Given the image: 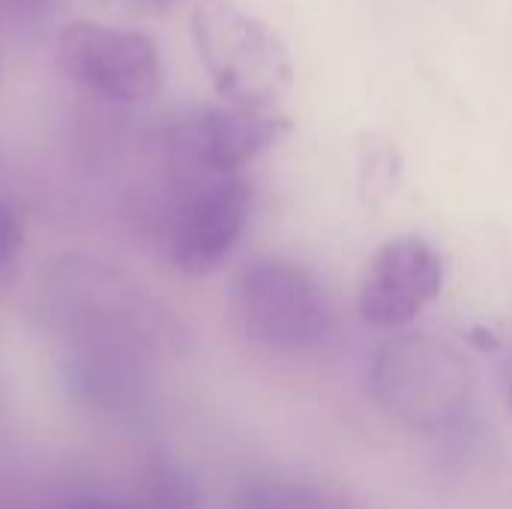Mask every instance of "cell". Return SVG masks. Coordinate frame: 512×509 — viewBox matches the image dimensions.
<instances>
[{
    "label": "cell",
    "instance_id": "4",
    "mask_svg": "<svg viewBox=\"0 0 512 509\" xmlns=\"http://www.w3.org/2000/svg\"><path fill=\"white\" fill-rule=\"evenodd\" d=\"M57 63L69 81L117 105H144L162 87L156 42L102 21H69L57 36Z\"/></svg>",
    "mask_w": 512,
    "mask_h": 509
},
{
    "label": "cell",
    "instance_id": "10",
    "mask_svg": "<svg viewBox=\"0 0 512 509\" xmlns=\"http://www.w3.org/2000/svg\"><path fill=\"white\" fill-rule=\"evenodd\" d=\"M504 396H507V411L512 417V348L507 360H504Z\"/></svg>",
    "mask_w": 512,
    "mask_h": 509
},
{
    "label": "cell",
    "instance_id": "7",
    "mask_svg": "<svg viewBox=\"0 0 512 509\" xmlns=\"http://www.w3.org/2000/svg\"><path fill=\"white\" fill-rule=\"evenodd\" d=\"M285 132L288 120L276 111L204 108L174 126L171 153L180 174H240Z\"/></svg>",
    "mask_w": 512,
    "mask_h": 509
},
{
    "label": "cell",
    "instance_id": "9",
    "mask_svg": "<svg viewBox=\"0 0 512 509\" xmlns=\"http://www.w3.org/2000/svg\"><path fill=\"white\" fill-rule=\"evenodd\" d=\"M21 252H24V216L6 195H0V288L12 282Z\"/></svg>",
    "mask_w": 512,
    "mask_h": 509
},
{
    "label": "cell",
    "instance_id": "6",
    "mask_svg": "<svg viewBox=\"0 0 512 509\" xmlns=\"http://www.w3.org/2000/svg\"><path fill=\"white\" fill-rule=\"evenodd\" d=\"M447 261L417 234L387 240L366 264L357 285V315L375 330L411 327L444 291Z\"/></svg>",
    "mask_w": 512,
    "mask_h": 509
},
{
    "label": "cell",
    "instance_id": "11",
    "mask_svg": "<svg viewBox=\"0 0 512 509\" xmlns=\"http://www.w3.org/2000/svg\"><path fill=\"white\" fill-rule=\"evenodd\" d=\"M141 3H144V6H150V9H159V12H162V9H174V6H180L183 0H141Z\"/></svg>",
    "mask_w": 512,
    "mask_h": 509
},
{
    "label": "cell",
    "instance_id": "3",
    "mask_svg": "<svg viewBox=\"0 0 512 509\" xmlns=\"http://www.w3.org/2000/svg\"><path fill=\"white\" fill-rule=\"evenodd\" d=\"M231 309L243 336L270 354H306L333 336V300L321 276L282 255L243 264L231 288Z\"/></svg>",
    "mask_w": 512,
    "mask_h": 509
},
{
    "label": "cell",
    "instance_id": "2",
    "mask_svg": "<svg viewBox=\"0 0 512 509\" xmlns=\"http://www.w3.org/2000/svg\"><path fill=\"white\" fill-rule=\"evenodd\" d=\"M198 60L225 105L276 111L294 90L288 42L234 0H201L192 9Z\"/></svg>",
    "mask_w": 512,
    "mask_h": 509
},
{
    "label": "cell",
    "instance_id": "5",
    "mask_svg": "<svg viewBox=\"0 0 512 509\" xmlns=\"http://www.w3.org/2000/svg\"><path fill=\"white\" fill-rule=\"evenodd\" d=\"M249 216L252 186L243 174H183L165 231L168 261L183 276L213 273L240 243Z\"/></svg>",
    "mask_w": 512,
    "mask_h": 509
},
{
    "label": "cell",
    "instance_id": "8",
    "mask_svg": "<svg viewBox=\"0 0 512 509\" xmlns=\"http://www.w3.org/2000/svg\"><path fill=\"white\" fill-rule=\"evenodd\" d=\"M237 509H360L342 489L306 480H255L240 492Z\"/></svg>",
    "mask_w": 512,
    "mask_h": 509
},
{
    "label": "cell",
    "instance_id": "1",
    "mask_svg": "<svg viewBox=\"0 0 512 509\" xmlns=\"http://www.w3.org/2000/svg\"><path fill=\"white\" fill-rule=\"evenodd\" d=\"M474 387L471 360L432 333H402L384 342L369 369V390L384 417L423 435L456 429L471 411Z\"/></svg>",
    "mask_w": 512,
    "mask_h": 509
},
{
    "label": "cell",
    "instance_id": "12",
    "mask_svg": "<svg viewBox=\"0 0 512 509\" xmlns=\"http://www.w3.org/2000/svg\"><path fill=\"white\" fill-rule=\"evenodd\" d=\"M84 509H105V507H84Z\"/></svg>",
    "mask_w": 512,
    "mask_h": 509
}]
</instances>
